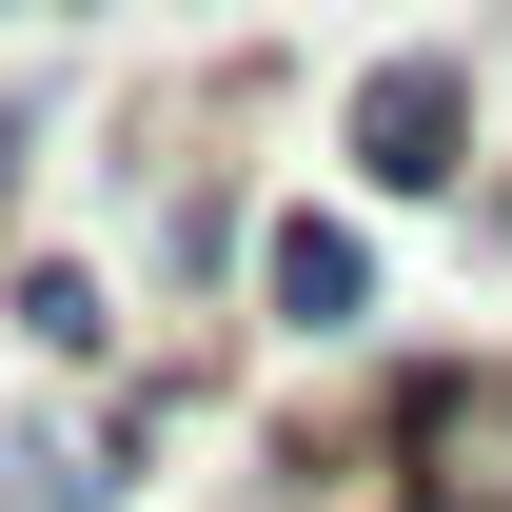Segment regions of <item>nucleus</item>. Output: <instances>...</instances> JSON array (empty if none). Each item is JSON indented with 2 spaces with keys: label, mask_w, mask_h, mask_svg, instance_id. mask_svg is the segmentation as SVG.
<instances>
[{
  "label": "nucleus",
  "mask_w": 512,
  "mask_h": 512,
  "mask_svg": "<svg viewBox=\"0 0 512 512\" xmlns=\"http://www.w3.org/2000/svg\"><path fill=\"white\" fill-rule=\"evenodd\" d=\"M256 296H276L296 335H355L375 316V237H355L335 197H296V217H256Z\"/></svg>",
  "instance_id": "nucleus-3"
},
{
  "label": "nucleus",
  "mask_w": 512,
  "mask_h": 512,
  "mask_svg": "<svg viewBox=\"0 0 512 512\" xmlns=\"http://www.w3.org/2000/svg\"><path fill=\"white\" fill-rule=\"evenodd\" d=\"M158 276H237V197H217V178H197L178 217H158Z\"/></svg>",
  "instance_id": "nucleus-5"
},
{
  "label": "nucleus",
  "mask_w": 512,
  "mask_h": 512,
  "mask_svg": "<svg viewBox=\"0 0 512 512\" xmlns=\"http://www.w3.org/2000/svg\"><path fill=\"white\" fill-rule=\"evenodd\" d=\"M473 178V60H375L355 79V197H453Z\"/></svg>",
  "instance_id": "nucleus-2"
},
{
  "label": "nucleus",
  "mask_w": 512,
  "mask_h": 512,
  "mask_svg": "<svg viewBox=\"0 0 512 512\" xmlns=\"http://www.w3.org/2000/svg\"><path fill=\"white\" fill-rule=\"evenodd\" d=\"M394 512H512V355H414V375L355 394Z\"/></svg>",
  "instance_id": "nucleus-1"
},
{
  "label": "nucleus",
  "mask_w": 512,
  "mask_h": 512,
  "mask_svg": "<svg viewBox=\"0 0 512 512\" xmlns=\"http://www.w3.org/2000/svg\"><path fill=\"white\" fill-rule=\"evenodd\" d=\"M20 335H40V355H119V296L60 276V256H20Z\"/></svg>",
  "instance_id": "nucleus-4"
},
{
  "label": "nucleus",
  "mask_w": 512,
  "mask_h": 512,
  "mask_svg": "<svg viewBox=\"0 0 512 512\" xmlns=\"http://www.w3.org/2000/svg\"><path fill=\"white\" fill-rule=\"evenodd\" d=\"M20 158H40V99H0V217H20Z\"/></svg>",
  "instance_id": "nucleus-6"
}]
</instances>
